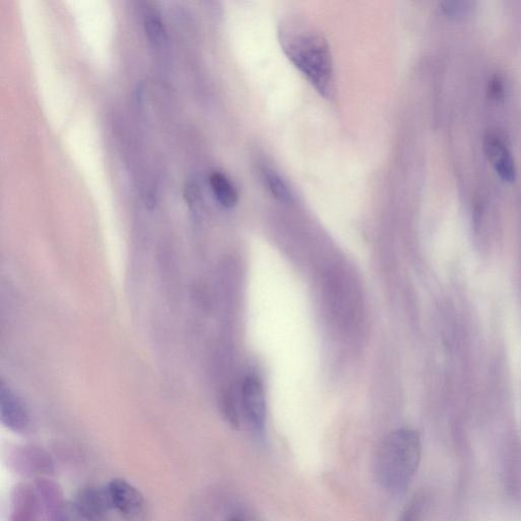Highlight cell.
I'll list each match as a JSON object with an SVG mask.
<instances>
[{"instance_id": "cell-1", "label": "cell", "mask_w": 521, "mask_h": 521, "mask_svg": "<svg viewBox=\"0 0 521 521\" xmlns=\"http://www.w3.org/2000/svg\"><path fill=\"white\" fill-rule=\"evenodd\" d=\"M282 47L295 66L325 97L334 91L333 67L328 44L313 28L289 22L280 31Z\"/></svg>"}, {"instance_id": "cell-2", "label": "cell", "mask_w": 521, "mask_h": 521, "mask_svg": "<svg viewBox=\"0 0 521 521\" xmlns=\"http://www.w3.org/2000/svg\"><path fill=\"white\" fill-rule=\"evenodd\" d=\"M421 456V438L415 430L401 428L388 434L375 456L380 486L393 494L407 490L418 472Z\"/></svg>"}, {"instance_id": "cell-3", "label": "cell", "mask_w": 521, "mask_h": 521, "mask_svg": "<svg viewBox=\"0 0 521 521\" xmlns=\"http://www.w3.org/2000/svg\"><path fill=\"white\" fill-rule=\"evenodd\" d=\"M10 468L17 475L34 478H50L55 471L51 455L34 445L15 447L8 455Z\"/></svg>"}, {"instance_id": "cell-4", "label": "cell", "mask_w": 521, "mask_h": 521, "mask_svg": "<svg viewBox=\"0 0 521 521\" xmlns=\"http://www.w3.org/2000/svg\"><path fill=\"white\" fill-rule=\"evenodd\" d=\"M112 509L129 521H142L147 514V502L143 493L122 478L112 479L106 486Z\"/></svg>"}, {"instance_id": "cell-5", "label": "cell", "mask_w": 521, "mask_h": 521, "mask_svg": "<svg viewBox=\"0 0 521 521\" xmlns=\"http://www.w3.org/2000/svg\"><path fill=\"white\" fill-rule=\"evenodd\" d=\"M0 415L3 425L15 433L24 434L30 429L26 405L5 383L0 389Z\"/></svg>"}, {"instance_id": "cell-6", "label": "cell", "mask_w": 521, "mask_h": 521, "mask_svg": "<svg viewBox=\"0 0 521 521\" xmlns=\"http://www.w3.org/2000/svg\"><path fill=\"white\" fill-rule=\"evenodd\" d=\"M34 488L43 521H62L68 502L60 485L50 478H40L35 480Z\"/></svg>"}, {"instance_id": "cell-7", "label": "cell", "mask_w": 521, "mask_h": 521, "mask_svg": "<svg viewBox=\"0 0 521 521\" xmlns=\"http://www.w3.org/2000/svg\"><path fill=\"white\" fill-rule=\"evenodd\" d=\"M42 514L34 486L16 485L11 494L9 521H42Z\"/></svg>"}, {"instance_id": "cell-8", "label": "cell", "mask_w": 521, "mask_h": 521, "mask_svg": "<svg viewBox=\"0 0 521 521\" xmlns=\"http://www.w3.org/2000/svg\"><path fill=\"white\" fill-rule=\"evenodd\" d=\"M245 414L256 431L262 432L266 422V397L262 383L255 377H248L242 390Z\"/></svg>"}, {"instance_id": "cell-9", "label": "cell", "mask_w": 521, "mask_h": 521, "mask_svg": "<svg viewBox=\"0 0 521 521\" xmlns=\"http://www.w3.org/2000/svg\"><path fill=\"white\" fill-rule=\"evenodd\" d=\"M73 501L86 513L101 521L112 509L106 486H85L77 492Z\"/></svg>"}, {"instance_id": "cell-10", "label": "cell", "mask_w": 521, "mask_h": 521, "mask_svg": "<svg viewBox=\"0 0 521 521\" xmlns=\"http://www.w3.org/2000/svg\"><path fill=\"white\" fill-rule=\"evenodd\" d=\"M210 185L218 202L226 207L236 206L239 194L236 187L221 172H214L210 177Z\"/></svg>"}, {"instance_id": "cell-11", "label": "cell", "mask_w": 521, "mask_h": 521, "mask_svg": "<svg viewBox=\"0 0 521 521\" xmlns=\"http://www.w3.org/2000/svg\"><path fill=\"white\" fill-rule=\"evenodd\" d=\"M265 178L269 190L276 198H278L281 201H287L289 200V198H291V193H289L286 185L284 184L282 179H280V177L276 175L275 172L267 171L265 173Z\"/></svg>"}, {"instance_id": "cell-12", "label": "cell", "mask_w": 521, "mask_h": 521, "mask_svg": "<svg viewBox=\"0 0 521 521\" xmlns=\"http://www.w3.org/2000/svg\"><path fill=\"white\" fill-rule=\"evenodd\" d=\"M62 521H101L82 510L73 500L68 502Z\"/></svg>"}, {"instance_id": "cell-13", "label": "cell", "mask_w": 521, "mask_h": 521, "mask_svg": "<svg viewBox=\"0 0 521 521\" xmlns=\"http://www.w3.org/2000/svg\"><path fill=\"white\" fill-rule=\"evenodd\" d=\"M421 510L420 501L412 502L407 509L404 510L400 521H417Z\"/></svg>"}, {"instance_id": "cell-14", "label": "cell", "mask_w": 521, "mask_h": 521, "mask_svg": "<svg viewBox=\"0 0 521 521\" xmlns=\"http://www.w3.org/2000/svg\"><path fill=\"white\" fill-rule=\"evenodd\" d=\"M226 521H247L246 518L243 515L235 514L229 516Z\"/></svg>"}]
</instances>
